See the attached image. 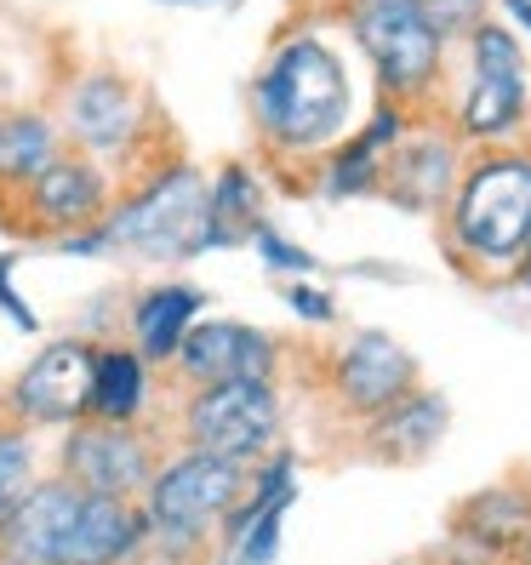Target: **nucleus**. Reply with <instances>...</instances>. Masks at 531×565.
<instances>
[{"instance_id":"423d86ee","label":"nucleus","mask_w":531,"mask_h":565,"mask_svg":"<svg viewBox=\"0 0 531 565\" xmlns=\"http://www.w3.org/2000/svg\"><path fill=\"white\" fill-rule=\"evenodd\" d=\"M246 497V462H223L206 451H183L144 486V525L160 543H201L217 520Z\"/></svg>"},{"instance_id":"cd10ccee","label":"nucleus","mask_w":531,"mask_h":565,"mask_svg":"<svg viewBox=\"0 0 531 565\" xmlns=\"http://www.w3.org/2000/svg\"><path fill=\"white\" fill-rule=\"evenodd\" d=\"M509 12H514V18H520V23L531 29V0H509Z\"/></svg>"},{"instance_id":"b1692460","label":"nucleus","mask_w":531,"mask_h":565,"mask_svg":"<svg viewBox=\"0 0 531 565\" xmlns=\"http://www.w3.org/2000/svg\"><path fill=\"white\" fill-rule=\"evenodd\" d=\"M423 12L435 18V29L452 41V35H469V29L486 18V7L480 0H423Z\"/></svg>"},{"instance_id":"6e6552de","label":"nucleus","mask_w":531,"mask_h":565,"mask_svg":"<svg viewBox=\"0 0 531 565\" xmlns=\"http://www.w3.org/2000/svg\"><path fill=\"white\" fill-rule=\"evenodd\" d=\"M115 194L120 183L109 166H97L81 149H63L41 178H29L12 194V212H0V217L23 228V235H81V228H97L109 217Z\"/></svg>"},{"instance_id":"9b49d317","label":"nucleus","mask_w":531,"mask_h":565,"mask_svg":"<svg viewBox=\"0 0 531 565\" xmlns=\"http://www.w3.org/2000/svg\"><path fill=\"white\" fill-rule=\"evenodd\" d=\"M155 475V446L131 423L81 417L63 440V480L86 497H138Z\"/></svg>"},{"instance_id":"6ab92c4d","label":"nucleus","mask_w":531,"mask_h":565,"mask_svg":"<svg viewBox=\"0 0 531 565\" xmlns=\"http://www.w3.org/2000/svg\"><path fill=\"white\" fill-rule=\"evenodd\" d=\"M440 428H446V406L435 401V394H401L389 412H378L372 446L394 462H406V457H423L428 446H435Z\"/></svg>"},{"instance_id":"412c9836","label":"nucleus","mask_w":531,"mask_h":565,"mask_svg":"<svg viewBox=\"0 0 531 565\" xmlns=\"http://www.w3.org/2000/svg\"><path fill=\"white\" fill-rule=\"evenodd\" d=\"M257 228V183L246 166H223L212 178V246H229Z\"/></svg>"},{"instance_id":"dca6fc26","label":"nucleus","mask_w":531,"mask_h":565,"mask_svg":"<svg viewBox=\"0 0 531 565\" xmlns=\"http://www.w3.org/2000/svg\"><path fill=\"white\" fill-rule=\"evenodd\" d=\"M63 149L70 143L57 131V115H46V109L0 115V201H12L29 178H41Z\"/></svg>"},{"instance_id":"a211bd4d","label":"nucleus","mask_w":531,"mask_h":565,"mask_svg":"<svg viewBox=\"0 0 531 565\" xmlns=\"http://www.w3.org/2000/svg\"><path fill=\"white\" fill-rule=\"evenodd\" d=\"M144 394H149V365H144L138 349H97L86 417H97V423H138Z\"/></svg>"},{"instance_id":"f3484780","label":"nucleus","mask_w":531,"mask_h":565,"mask_svg":"<svg viewBox=\"0 0 531 565\" xmlns=\"http://www.w3.org/2000/svg\"><path fill=\"white\" fill-rule=\"evenodd\" d=\"M201 303L206 297L194 286H149L131 309V343H138L144 360H172L183 331L201 320Z\"/></svg>"},{"instance_id":"aec40b11","label":"nucleus","mask_w":531,"mask_h":565,"mask_svg":"<svg viewBox=\"0 0 531 565\" xmlns=\"http://www.w3.org/2000/svg\"><path fill=\"white\" fill-rule=\"evenodd\" d=\"M452 138L440 143H417V138H401L394 143V160H389V183L412 194V201H435V194H452Z\"/></svg>"},{"instance_id":"f257e3e1","label":"nucleus","mask_w":531,"mask_h":565,"mask_svg":"<svg viewBox=\"0 0 531 565\" xmlns=\"http://www.w3.org/2000/svg\"><path fill=\"white\" fill-rule=\"evenodd\" d=\"M349 70L320 35H286L252 81L257 138L275 154H326L349 126Z\"/></svg>"},{"instance_id":"f8f14e48","label":"nucleus","mask_w":531,"mask_h":565,"mask_svg":"<svg viewBox=\"0 0 531 565\" xmlns=\"http://www.w3.org/2000/svg\"><path fill=\"white\" fill-rule=\"evenodd\" d=\"M194 388L206 383H269L275 377V343L241 320H194L172 354Z\"/></svg>"},{"instance_id":"f03ea898","label":"nucleus","mask_w":531,"mask_h":565,"mask_svg":"<svg viewBox=\"0 0 531 565\" xmlns=\"http://www.w3.org/2000/svg\"><path fill=\"white\" fill-rule=\"evenodd\" d=\"M104 228L109 252H131L149 263H178L212 246V183L189 160H155L115 194Z\"/></svg>"},{"instance_id":"c85d7f7f","label":"nucleus","mask_w":531,"mask_h":565,"mask_svg":"<svg viewBox=\"0 0 531 565\" xmlns=\"http://www.w3.org/2000/svg\"><path fill=\"white\" fill-rule=\"evenodd\" d=\"M514 554H520V559L531 565V531H525V537H520V548H514Z\"/></svg>"},{"instance_id":"c756f323","label":"nucleus","mask_w":531,"mask_h":565,"mask_svg":"<svg viewBox=\"0 0 531 565\" xmlns=\"http://www.w3.org/2000/svg\"><path fill=\"white\" fill-rule=\"evenodd\" d=\"M172 7H194V0H172Z\"/></svg>"},{"instance_id":"393cba45","label":"nucleus","mask_w":531,"mask_h":565,"mask_svg":"<svg viewBox=\"0 0 531 565\" xmlns=\"http://www.w3.org/2000/svg\"><path fill=\"white\" fill-rule=\"evenodd\" d=\"M0 309H7V315H12V320H18L23 331H35V315H29V309L18 303V291L7 286V263H0Z\"/></svg>"},{"instance_id":"0eeeda50","label":"nucleus","mask_w":531,"mask_h":565,"mask_svg":"<svg viewBox=\"0 0 531 565\" xmlns=\"http://www.w3.org/2000/svg\"><path fill=\"white\" fill-rule=\"evenodd\" d=\"M531 92H525V52L503 23L480 18L469 29V86L457 97V138L469 143H503L525 126Z\"/></svg>"},{"instance_id":"7ed1b4c3","label":"nucleus","mask_w":531,"mask_h":565,"mask_svg":"<svg viewBox=\"0 0 531 565\" xmlns=\"http://www.w3.org/2000/svg\"><path fill=\"white\" fill-rule=\"evenodd\" d=\"M531 241V154H475L452 183V252L475 275L520 269Z\"/></svg>"},{"instance_id":"ddd939ff","label":"nucleus","mask_w":531,"mask_h":565,"mask_svg":"<svg viewBox=\"0 0 531 565\" xmlns=\"http://www.w3.org/2000/svg\"><path fill=\"white\" fill-rule=\"evenodd\" d=\"M412 377H417V365L389 331H360L338 354V394L354 412H372V417L389 412L401 394H412Z\"/></svg>"},{"instance_id":"1a4fd4ad","label":"nucleus","mask_w":531,"mask_h":565,"mask_svg":"<svg viewBox=\"0 0 531 565\" xmlns=\"http://www.w3.org/2000/svg\"><path fill=\"white\" fill-rule=\"evenodd\" d=\"M189 451L223 462H257L280 435V406L269 383H206L183 406Z\"/></svg>"},{"instance_id":"a878e982","label":"nucleus","mask_w":531,"mask_h":565,"mask_svg":"<svg viewBox=\"0 0 531 565\" xmlns=\"http://www.w3.org/2000/svg\"><path fill=\"white\" fill-rule=\"evenodd\" d=\"M286 297H291V309H297V315H315V320H326V315H331L326 297H315V291H304V286H291Z\"/></svg>"},{"instance_id":"4468645a","label":"nucleus","mask_w":531,"mask_h":565,"mask_svg":"<svg viewBox=\"0 0 531 565\" xmlns=\"http://www.w3.org/2000/svg\"><path fill=\"white\" fill-rule=\"evenodd\" d=\"M81 497L70 480H35L29 486V497L12 509V520L0 525V565H52L57 559V543L63 531H70Z\"/></svg>"},{"instance_id":"bb28decb","label":"nucleus","mask_w":531,"mask_h":565,"mask_svg":"<svg viewBox=\"0 0 531 565\" xmlns=\"http://www.w3.org/2000/svg\"><path fill=\"white\" fill-rule=\"evenodd\" d=\"M514 275H520V286L531 291V241H525V257H520V269H514Z\"/></svg>"},{"instance_id":"2eb2a0df","label":"nucleus","mask_w":531,"mask_h":565,"mask_svg":"<svg viewBox=\"0 0 531 565\" xmlns=\"http://www.w3.org/2000/svg\"><path fill=\"white\" fill-rule=\"evenodd\" d=\"M144 509H131L126 497H81L52 565H126L144 548Z\"/></svg>"},{"instance_id":"5701e85b","label":"nucleus","mask_w":531,"mask_h":565,"mask_svg":"<svg viewBox=\"0 0 531 565\" xmlns=\"http://www.w3.org/2000/svg\"><path fill=\"white\" fill-rule=\"evenodd\" d=\"M29 486H35V440L29 428H0V525L12 520Z\"/></svg>"},{"instance_id":"4be33fe9","label":"nucleus","mask_w":531,"mask_h":565,"mask_svg":"<svg viewBox=\"0 0 531 565\" xmlns=\"http://www.w3.org/2000/svg\"><path fill=\"white\" fill-rule=\"evenodd\" d=\"M469 525L480 531V543H486V548L514 554V548H520V537L531 531V503H525L520 491H491V497H480V503H475Z\"/></svg>"},{"instance_id":"39448f33","label":"nucleus","mask_w":531,"mask_h":565,"mask_svg":"<svg viewBox=\"0 0 531 565\" xmlns=\"http://www.w3.org/2000/svg\"><path fill=\"white\" fill-rule=\"evenodd\" d=\"M57 131L63 143L92 154L97 166H131L138 172V154L155 131V104L120 70H81L57 97Z\"/></svg>"},{"instance_id":"9d476101","label":"nucleus","mask_w":531,"mask_h":565,"mask_svg":"<svg viewBox=\"0 0 531 565\" xmlns=\"http://www.w3.org/2000/svg\"><path fill=\"white\" fill-rule=\"evenodd\" d=\"M92 365H97V349L86 338L46 343L12 377L7 412L23 428H75L86 417V401H92Z\"/></svg>"},{"instance_id":"20e7f679","label":"nucleus","mask_w":531,"mask_h":565,"mask_svg":"<svg viewBox=\"0 0 531 565\" xmlns=\"http://www.w3.org/2000/svg\"><path fill=\"white\" fill-rule=\"evenodd\" d=\"M349 35L389 97L423 104L446 75V35L423 0H349Z\"/></svg>"}]
</instances>
